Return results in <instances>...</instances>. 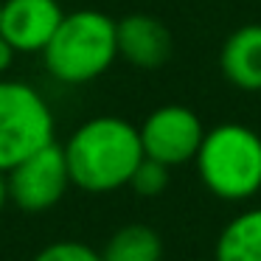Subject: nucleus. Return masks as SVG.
Returning <instances> with one entry per match:
<instances>
[{"mask_svg": "<svg viewBox=\"0 0 261 261\" xmlns=\"http://www.w3.org/2000/svg\"><path fill=\"white\" fill-rule=\"evenodd\" d=\"M70 182L87 194H110L129 186L143 154L141 129L118 115H96L70 132L65 143Z\"/></svg>", "mask_w": 261, "mask_h": 261, "instance_id": "f257e3e1", "label": "nucleus"}, {"mask_svg": "<svg viewBox=\"0 0 261 261\" xmlns=\"http://www.w3.org/2000/svg\"><path fill=\"white\" fill-rule=\"evenodd\" d=\"M194 166L205 191L216 199H253L261 191V135L239 121L216 124L205 129Z\"/></svg>", "mask_w": 261, "mask_h": 261, "instance_id": "f03ea898", "label": "nucleus"}, {"mask_svg": "<svg viewBox=\"0 0 261 261\" xmlns=\"http://www.w3.org/2000/svg\"><path fill=\"white\" fill-rule=\"evenodd\" d=\"M118 59L115 20L96 9H79L62 17L57 34L42 51V62L59 85H87L104 76Z\"/></svg>", "mask_w": 261, "mask_h": 261, "instance_id": "7ed1b4c3", "label": "nucleus"}, {"mask_svg": "<svg viewBox=\"0 0 261 261\" xmlns=\"http://www.w3.org/2000/svg\"><path fill=\"white\" fill-rule=\"evenodd\" d=\"M51 104L29 82L0 79V171L14 169L57 141Z\"/></svg>", "mask_w": 261, "mask_h": 261, "instance_id": "20e7f679", "label": "nucleus"}, {"mask_svg": "<svg viewBox=\"0 0 261 261\" xmlns=\"http://www.w3.org/2000/svg\"><path fill=\"white\" fill-rule=\"evenodd\" d=\"M6 182L9 202H14L20 211H29V214L51 211L57 202H62L68 188L73 186L68 160H65V149L57 141L42 146L40 152L25 158L23 163L9 169Z\"/></svg>", "mask_w": 261, "mask_h": 261, "instance_id": "39448f33", "label": "nucleus"}, {"mask_svg": "<svg viewBox=\"0 0 261 261\" xmlns=\"http://www.w3.org/2000/svg\"><path fill=\"white\" fill-rule=\"evenodd\" d=\"M138 129H141L143 154L169 169L194 163L199 143L205 138L199 115L186 104H163L152 110Z\"/></svg>", "mask_w": 261, "mask_h": 261, "instance_id": "423d86ee", "label": "nucleus"}, {"mask_svg": "<svg viewBox=\"0 0 261 261\" xmlns=\"http://www.w3.org/2000/svg\"><path fill=\"white\" fill-rule=\"evenodd\" d=\"M62 17L57 0H3L0 37H6L17 54H42Z\"/></svg>", "mask_w": 261, "mask_h": 261, "instance_id": "0eeeda50", "label": "nucleus"}, {"mask_svg": "<svg viewBox=\"0 0 261 261\" xmlns=\"http://www.w3.org/2000/svg\"><path fill=\"white\" fill-rule=\"evenodd\" d=\"M118 31V57L126 59L132 68L158 70L171 59L174 40L171 31L152 14H126L115 20Z\"/></svg>", "mask_w": 261, "mask_h": 261, "instance_id": "6e6552de", "label": "nucleus"}, {"mask_svg": "<svg viewBox=\"0 0 261 261\" xmlns=\"http://www.w3.org/2000/svg\"><path fill=\"white\" fill-rule=\"evenodd\" d=\"M222 76L236 90L261 93V23L230 31L219 51Z\"/></svg>", "mask_w": 261, "mask_h": 261, "instance_id": "1a4fd4ad", "label": "nucleus"}, {"mask_svg": "<svg viewBox=\"0 0 261 261\" xmlns=\"http://www.w3.org/2000/svg\"><path fill=\"white\" fill-rule=\"evenodd\" d=\"M216 261H261V205L239 211L222 227L214 247Z\"/></svg>", "mask_w": 261, "mask_h": 261, "instance_id": "9d476101", "label": "nucleus"}, {"mask_svg": "<svg viewBox=\"0 0 261 261\" xmlns=\"http://www.w3.org/2000/svg\"><path fill=\"white\" fill-rule=\"evenodd\" d=\"M104 261H163V239L149 225H124L101 250Z\"/></svg>", "mask_w": 261, "mask_h": 261, "instance_id": "9b49d317", "label": "nucleus"}, {"mask_svg": "<svg viewBox=\"0 0 261 261\" xmlns=\"http://www.w3.org/2000/svg\"><path fill=\"white\" fill-rule=\"evenodd\" d=\"M169 171H171L169 166L158 163L152 158H143L129 180V188L141 197H158L169 188Z\"/></svg>", "mask_w": 261, "mask_h": 261, "instance_id": "f8f14e48", "label": "nucleus"}, {"mask_svg": "<svg viewBox=\"0 0 261 261\" xmlns=\"http://www.w3.org/2000/svg\"><path fill=\"white\" fill-rule=\"evenodd\" d=\"M34 261H104L98 250H93L85 242H73V239H62L48 247H42L34 255Z\"/></svg>", "mask_w": 261, "mask_h": 261, "instance_id": "ddd939ff", "label": "nucleus"}, {"mask_svg": "<svg viewBox=\"0 0 261 261\" xmlns=\"http://www.w3.org/2000/svg\"><path fill=\"white\" fill-rule=\"evenodd\" d=\"M14 57H17V51H14L12 45H9V40L6 37H0V79L12 70V65H14Z\"/></svg>", "mask_w": 261, "mask_h": 261, "instance_id": "4468645a", "label": "nucleus"}, {"mask_svg": "<svg viewBox=\"0 0 261 261\" xmlns=\"http://www.w3.org/2000/svg\"><path fill=\"white\" fill-rule=\"evenodd\" d=\"M9 205V182H6V171H0V214Z\"/></svg>", "mask_w": 261, "mask_h": 261, "instance_id": "2eb2a0df", "label": "nucleus"}, {"mask_svg": "<svg viewBox=\"0 0 261 261\" xmlns=\"http://www.w3.org/2000/svg\"><path fill=\"white\" fill-rule=\"evenodd\" d=\"M0 12H3V0H0Z\"/></svg>", "mask_w": 261, "mask_h": 261, "instance_id": "dca6fc26", "label": "nucleus"}, {"mask_svg": "<svg viewBox=\"0 0 261 261\" xmlns=\"http://www.w3.org/2000/svg\"><path fill=\"white\" fill-rule=\"evenodd\" d=\"M202 261H216V258H202Z\"/></svg>", "mask_w": 261, "mask_h": 261, "instance_id": "f3484780", "label": "nucleus"}]
</instances>
